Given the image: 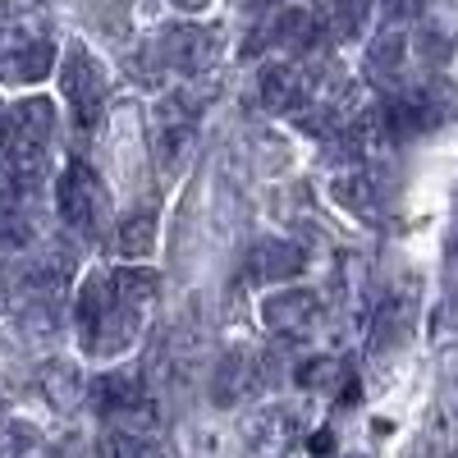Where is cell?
Masks as SVG:
<instances>
[{"mask_svg": "<svg viewBox=\"0 0 458 458\" xmlns=\"http://www.w3.org/2000/svg\"><path fill=\"white\" fill-rule=\"evenodd\" d=\"M55 69V42L51 37H37L23 28H5L0 32V79L5 83H42Z\"/></svg>", "mask_w": 458, "mask_h": 458, "instance_id": "obj_2", "label": "cell"}, {"mask_svg": "<svg viewBox=\"0 0 458 458\" xmlns=\"http://www.w3.org/2000/svg\"><path fill=\"white\" fill-rule=\"evenodd\" d=\"M157 60L174 73H202L220 60V32L202 23H170L157 42Z\"/></svg>", "mask_w": 458, "mask_h": 458, "instance_id": "obj_3", "label": "cell"}, {"mask_svg": "<svg viewBox=\"0 0 458 458\" xmlns=\"http://www.w3.org/2000/svg\"><path fill=\"white\" fill-rule=\"evenodd\" d=\"M317 317H321V298H317L312 289H280V293H271V298L261 302L266 330H276V335H284V339L308 335V330L317 326Z\"/></svg>", "mask_w": 458, "mask_h": 458, "instance_id": "obj_5", "label": "cell"}, {"mask_svg": "<svg viewBox=\"0 0 458 458\" xmlns=\"http://www.w3.org/2000/svg\"><path fill=\"white\" fill-rule=\"evenodd\" d=\"M5 124H10V138L14 142H28V147H47L51 133H55V106L47 97H23L5 110Z\"/></svg>", "mask_w": 458, "mask_h": 458, "instance_id": "obj_8", "label": "cell"}, {"mask_svg": "<svg viewBox=\"0 0 458 458\" xmlns=\"http://www.w3.org/2000/svg\"><path fill=\"white\" fill-rule=\"evenodd\" d=\"M257 97H261L266 110H298V101L308 97V73L289 60L266 64L261 79H257Z\"/></svg>", "mask_w": 458, "mask_h": 458, "instance_id": "obj_7", "label": "cell"}, {"mask_svg": "<svg viewBox=\"0 0 458 458\" xmlns=\"http://www.w3.org/2000/svg\"><path fill=\"white\" fill-rule=\"evenodd\" d=\"M106 454L110 458H170L161 440H151L142 431H110L106 436Z\"/></svg>", "mask_w": 458, "mask_h": 458, "instance_id": "obj_14", "label": "cell"}, {"mask_svg": "<svg viewBox=\"0 0 458 458\" xmlns=\"http://www.w3.org/2000/svg\"><path fill=\"white\" fill-rule=\"evenodd\" d=\"M110 284H114V293H120V302L124 308H133L138 317L157 302V293H161V280H157V271H142V266H124V271H114L110 276Z\"/></svg>", "mask_w": 458, "mask_h": 458, "instance_id": "obj_11", "label": "cell"}, {"mask_svg": "<svg viewBox=\"0 0 458 458\" xmlns=\"http://www.w3.org/2000/svg\"><path fill=\"white\" fill-rule=\"evenodd\" d=\"M110 308H114L110 271H92V276H83L79 298H73V326H79V339H83V349H88V353H92V344H97V335H101Z\"/></svg>", "mask_w": 458, "mask_h": 458, "instance_id": "obj_6", "label": "cell"}, {"mask_svg": "<svg viewBox=\"0 0 458 458\" xmlns=\"http://www.w3.org/2000/svg\"><path fill=\"white\" fill-rule=\"evenodd\" d=\"M42 386H47V399L55 403V408H73L79 403V371L73 367H64V362H51L47 371H42Z\"/></svg>", "mask_w": 458, "mask_h": 458, "instance_id": "obj_15", "label": "cell"}, {"mask_svg": "<svg viewBox=\"0 0 458 458\" xmlns=\"http://www.w3.org/2000/svg\"><path fill=\"white\" fill-rule=\"evenodd\" d=\"M403 32H386V37H376L371 51H367V73L371 79H394L399 64H403Z\"/></svg>", "mask_w": 458, "mask_h": 458, "instance_id": "obj_13", "label": "cell"}, {"mask_svg": "<svg viewBox=\"0 0 458 458\" xmlns=\"http://www.w3.org/2000/svg\"><path fill=\"white\" fill-rule=\"evenodd\" d=\"M60 88H64V101L73 110V124H79L83 133H92L97 120H101V110H106V69H101V60L88 47H69L64 51Z\"/></svg>", "mask_w": 458, "mask_h": 458, "instance_id": "obj_1", "label": "cell"}, {"mask_svg": "<svg viewBox=\"0 0 458 458\" xmlns=\"http://www.w3.org/2000/svg\"><path fill=\"white\" fill-rule=\"evenodd\" d=\"M344 376V367L335 358H312L298 367V386L302 390H335V380Z\"/></svg>", "mask_w": 458, "mask_h": 458, "instance_id": "obj_17", "label": "cell"}, {"mask_svg": "<svg viewBox=\"0 0 458 458\" xmlns=\"http://www.w3.org/2000/svg\"><path fill=\"white\" fill-rule=\"evenodd\" d=\"M5 298H10V276H5V261H0V308H5Z\"/></svg>", "mask_w": 458, "mask_h": 458, "instance_id": "obj_20", "label": "cell"}, {"mask_svg": "<svg viewBox=\"0 0 458 458\" xmlns=\"http://www.w3.org/2000/svg\"><path fill=\"white\" fill-rule=\"evenodd\" d=\"M23 5H47V0H23Z\"/></svg>", "mask_w": 458, "mask_h": 458, "instance_id": "obj_22", "label": "cell"}, {"mask_svg": "<svg viewBox=\"0 0 458 458\" xmlns=\"http://www.w3.org/2000/svg\"><path fill=\"white\" fill-rule=\"evenodd\" d=\"M302 248L298 243H284V239H261L248 257V276L261 280V284H271V280H293L302 271Z\"/></svg>", "mask_w": 458, "mask_h": 458, "instance_id": "obj_9", "label": "cell"}, {"mask_svg": "<svg viewBox=\"0 0 458 458\" xmlns=\"http://www.w3.org/2000/svg\"><path fill=\"white\" fill-rule=\"evenodd\" d=\"M42 445V431L32 422H0V458H32Z\"/></svg>", "mask_w": 458, "mask_h": 458, "instance_id": "obj_16", "label": "cell"}, {"mask_svg": "<svg viewBox=\"0 0 458 458\" xmlns=\"http://www.w3.org/2000/svg\"><path fill=\"white\" fill-rule=\"evenodd\" d=\"M151 248H157V216L138 211V216L120 220V229H114V252L124 261H142V257H151Z\"/></svg>", "mask_w": 458, "mask_h": 458, "instance_id": "obj_12", "label": "cell"}, {"mask_svg": "<svg viewBox=\"0 0 458 458\" xmlns=\"http://www.w3.org/2000/svg\"><path fill=\"white\" fill-rule=\"evenodd\" d=\"M170 5H174V10H183V14H198V10H207V5H211V0H170Z\"/></svg>", "mask_w": 458, "mask_h": 458, "instance_id": "obj_19", "label": "cell"}, {"mask_svg": "<svg viewBox=\"0 0 458 458\" xmlns=\"http://www.w3.org/2000/svg\"><path fill=\"white\" fill-rule=\"evenodd\" d=\"M55 207H60V220L73 229V234H97V225H101V188L92 179L88 165H69L60 179H55Z\"/></svg>", "mask_w": 458, "mask_h": 458, "instance_id": "obj_4", "label": "cell"}, {"mask_svg": "<svg viewBox=\"0 0 458 458\" xmlns=\"http://www.w3.org/2000/svg\"><path fill=\"white\" fill-rule=\"evenodd\" d=\"M330 449V431H321V436H312V454H326Z\"/></svg>", "mask_w": 458, "mask_h": 458, "instance_id": "obj_21", "label": "cell"}, {"mask_svg": "<svg viewBox=\"0 0 458 458\" xmlns=\"http://www.w3.org/2000/svg\"><path fill=\"white\" fill-rule=\"evenodd\" d=\"M380 10H386L390 23H399V19H408V14L422 10V0H380Z\"/></svg>", "mask_w": 458, "mask_h": 458, "instance_id": "obj_18", "label": "cell"}, {"mask_svg": "<svg viewBox=\"0 0 458 458\" xmlns=\"http://www.w3.org/2000/svg\"><path fill=\"white\" fill-rule=\"evenodd\" d=\"M317 37H321V19L312 10H280V19L271 23V42L284 51H308L317 47Z\"/></svg>", "mask_w": 458, "mask_h": 458, "instance_id": "obj_10", "label": "cell"}]
</instances>
